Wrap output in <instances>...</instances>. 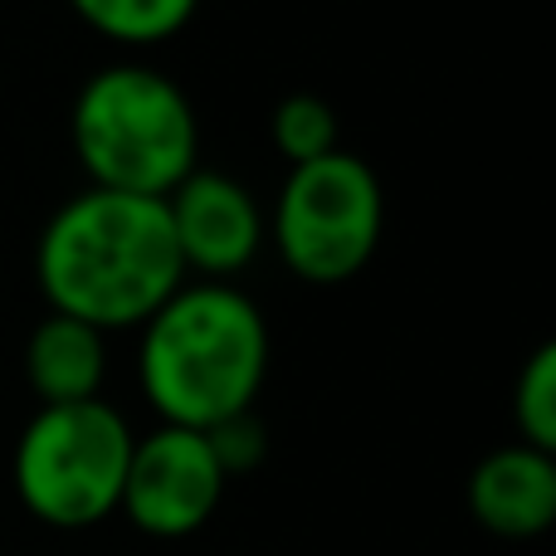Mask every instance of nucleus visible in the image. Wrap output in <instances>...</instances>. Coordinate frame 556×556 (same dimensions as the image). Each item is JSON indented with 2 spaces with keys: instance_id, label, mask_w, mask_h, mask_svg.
I'll use <instances>...</instances> for the list:
<instances>
[{
  "instance_id": "f257e3e1",
  "label": "nucleus",
  "mask_w": 556,
  "mask_h": 556,
  "mask_svg": "<svg viewBox=\"0 0 556 556\" xmlns=\"http://www.w3.org/2000/svg\"><path fill=\"white\" fill-rule=\"evenodd\" d=\"M49 313L113 332L142 327L186 283L166 201L88 186L49 215L35 250Z\"/></svg>"
},
{
  "instance_id": "f03ea898",
  "label": "nucleus",
  "mask_w": 556,
  "mask_h": 556,
  "mask_svg": "<svg viewBox=\"0 0 556 556\" xmlns=\"http://www.w3.org/2000/svg\"><path fill=\"white\" fill-rule=\"evenodd\" d=\"M269 371V323L235 283H181L142 323L137 381L162 425L211 430L254 410Z\"/></svg>"
},
{
  "instance_id": "7ed1b4c3",
  "label": "nucleus",
  "mask_w": 556,
  "mask_h": 556,
  "mask_svg": "<svg viewBox=\"0 0 556 556\" xmlns=\"http://www.w3.org/2000/svg\"><path fill=\"white\" fill-rule=\"evenodd\" d=\"M74 156L93 186L166 201L195 172V123L181 84L147 64H108L78 88L68 117Z\"/></svg>"
},
{
  "instance_id": "20e7f679",
  "label": "nucleus",
  "mask_w": 556,
  "mask_h": 556,
  "mask_svg": "<svg viewBox=\"0 0 556 556\" xmlns=\"http://www.w3.org/2000/svg\"><path fill=\"white\" fill-rule=\"evenodd\" d=\"M132 444V425L103 395L78 405H39L10 459L25 513L64 532L98 528L123 503Z\"/></svg>"
},
{
  "instance_id": "39448f33",
  "label": "nucleus",
  "mask_w": 556,
  "mask_h": 556,
  "mask_svg": "<svg viewBox=\"0 0 556 556\" xmlns=\"http://www.w3.org/2000/svg\"><path fill=\"white\" fill-rule=\"evenodd\" d=\"M386 225V195L356 152H327L288 172L274 205V244L307 283H346L371 264Z\"/></svg>"
},
{
  "instance_id": "423d86ee",
  "label": "nucleus",
  "mask_w": 556,
  "mask_h": 556,
  "mask_svg": "<svg viewBox=\"0 0 556 556\" xmlns=\"http://www.w3.org/2000/svg\"><path fill=\"white\" fill-rule=\"evenodd\" d=\"M225 483L230 479L215 464L205 430L156 425L152 434H137L117 513H127V522L147 538L176 542L201 532L215 518Z\"/></svg>"
},
{
  "instance_id": "0eeeda50",
  "label": "nucleus",
  "mask_w": 556,
  "mask_h": 556,
  "mask_svg": "<svg viewBox=\"0 0 556 556\" xmlns=\"http://www.w3.org/2000/svg\"><path fill=\"white\" fill-rule=\"evenodd\" d=\"M166 220L181 254L186 274H201L205 283H230L264 244V215L254 195L235 176L195 166L172 195H166Z\"/></svg>"
},
{
  "instance_id": "6e6552de",
  "label": "nucleus",
  "mask_w": 556,
  "mask_h": 556,
  "mask_svg": "<svg viewBox=\"0 0 556 556\" xmlns=\"http://www.w3.org/2000/svg\"><path fill=\"white\" fill-rule=\"evenodd\" d=\"M469 513L493 538H542L556 522V459L522 440L483 454L469 473Z\"/></svg>"
},
{
  "instance_id": "1a4fd4ad",
  "label": "nucleus",
  "mask_w": 556,
  "mask_h": 556,
  "mask_svg": "<svg viewBox=\"0 0 556 556\" xmlns=\"http://www.w3.org/2000/svg\"><path fill=\"white\" fill-rule=\"evenodd\" d=\"M25 376L39 405H78L103 395L108 376V342L98 327L78 323V317L49 313L45 323L29 332L25 346Z\"/></svg>"
},
{
  "instance_id": "9d476101",
  "label": "nucleus",
  "mask_w": 556,
  "mask_h": 556,
  "mask_svg": "<svg viewBox=\"0 0 556 556\" xmlns=\"http://www.w3.org/2000/svg\"><path fill=\"white\" fill-rule=\"evenodd\" d=\"M74 15L88 29H98L113 45H162V39L181 35L201 0H68Z\"/></svg>"
},
{
  "instance_id": "9b49d317",
  "label": "nucleus",
  "mask_w": 556,
  "mask_h": 556,
  "mask_svg": "<svg viewBox=\"0 0 556 556\" xmlns=\"http://www.w3.org/2000/svg\"><path fill=\"white\" fill-rule=\"evenodd\" d=\"M269 137H274L278 156H288L293 166L317 162V156L337 152V113L317 93H288L274 103Z\"/></svg>"
},
{
  "instance_id": "f8f14e48",
  "label": "nucleus",
  "mask_w": 556,
  "mask_h": 556,
  "mask_svg": "<svg viewBox=\"0 0 556 556\" xmlns=\"http://www.w3.org/2000/svg\"><path fill=\"white\" fill-rule=\"evenodd\" d=\"M513 420H518L522 444L556 454V346L552 342H542L522 362L518 386H513Z\"/></svg>"
},
{
  "instance_id": "ddd939ff",
  "label": "nucleus",
  "mask_w": 556,
  "mask_h": 556,
  "mask_svg": "<svg viewBox=\"0 0 556 556\" xmlns=\"http://www.w3.org/2000/svg\"><path fill=\"white\" fill-rule=\"evenodd\" d=\"M205 440H211V454H215V464H220L225 479L260 469L264 454H269V430H264V420L254 410L211 425V430H205Z\"/></svg>"
}]
</instances>
